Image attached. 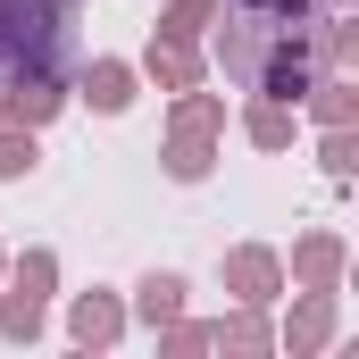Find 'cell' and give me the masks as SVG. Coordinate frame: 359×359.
Here are the masks:
<instances>
[{
	"mask_svg": "<svg viewBox=\"0 0 359 359\" xmlns=\"http://www.w3.org/2000/svg\"><path fill=\"white\" fill-rule=\"evenodd\" d=\"M67 17H76V0H0V67L50 76L67 59Z\"/></svg>",
	"mask_w": 359,
	"mask_h": 359,
	"instance_id": "obj_1",
	"label": "cell"
},
{
	"mask_svg": "<svg viewBox=\"0 0 359 359\" xmlns=\"http://www.w3.org/2000/svg\"><path fill=\"white\" fill-rule=\"evenodd\" d=\"M176 292H184L176 276H151V284H142V309H151V318H168V309H176Z\"/></svg>",
	"mask_w": 359,
	"mask_h": 359,
	"instance_id": "obj_2",
	"label": "cell"
},
{
	"mask_svg": "<svg viewBox=\"0 0 359 359\" xmlns=\"http://www.w3.org/2000/svg\"><path fill=\"white\" fill-rule=\"evenodd\" d=\"M92 100H100V109H117V100H126V76H117V67H100V76H92Z\"/></svg>",
	"mask_w": 359,
	"mask_h": 359,
	"instance_id": "obj_3",
	"label": "cell"
},
{
	"mask_svg": "<svg viewBox=\"0 0 359 359\" xmlns=\"http://www.w3.org/2000/svg\"><path fill=\"white\" fill-rule=\"evenodd\" d=\"M109 326H117V318H109V309H100V301H92V309H76V334H84V343H100V334H109Z\"/></svg>",
	"mask_w": 359,
	"mask_h": 359,
	"instance_id": "obj_4",
	"label": "cell"
},
{
	"mask_svg": "<svg viewBox=\"0 0 359 359\" xmlns=\"http://www.w3.org/2000/svg\"><path fill=\"white\" fill-rule=\"evenodd\" d=\"M34 168V142H0V176H25Z\"/></svg>",
	"mask_w": 359,
	"mask_h": 359,
	"instance_id": "obj_5",
	"label": "cell"
}]
</instances>
